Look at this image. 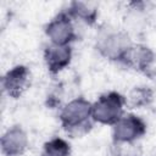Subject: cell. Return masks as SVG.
Returning <instances> with one entry per match:
<instances>
[{"mask_svg":"<svg viewBox=\"0 0 156 156\" xmlns=\"http://www.w3.org/2000/svg\"><path fill=\"white\" fill-rule=\"evenodd\" d=\"M155 62L156 54L149 45L144 43H133L119 63L129 69L152 77Z\"/></svg>","mask_w":156,"mask_h":156,"instance_id":"obj_5","label":"cell"},{"mask_svg":"<svg viewBox=\"0 0 156 156\" xmlns=\"http://www.w3.org/2000/svg\"><path fill=\"white\" fill-rule=\"evenodd\" d=\"M30 69L26 65H16L2 76L1 87L9 98L20 99L30 87Z\"/></svg>","mask_w":156,"mask_h":156,"instance_id":"obj_7","label":"cell"},{"mask_svg":"<svg viewBox=\"0 0 156 156\" xmlns=\"http://www.w3.org/2000/svg\"><path fill=\"white\" fill-rule=\"evenodd\" d=\"M45 35L51 44L55 45H72L77 40V30L73 18L66 10L60 11L44 28Z\"/></svg>","mask_w":156,"mask_h":156,"instance_id":"obj_4","label":"cell"},{"mask_svg":"<svg viewBox=\"0 0 156 156\" xmlns=\"http://www.w3.org/2000/svg\"><path fill=\"white\" fill-rule=\"evenodd\" d=\"M110 156H141L138 141H113L110 146Z\"/></svg>","mask_w":156,"mask_h":156,"instance_id":"obj_13","label":"cell"},{"mask_svg":"<svg viewBox=\"0 0 156 156\" xmlns=\"http://www.w3.org/2000/svg\"><path fill=\"white\" fill-rule=\"evenodd\" d=\"M147 132V124L143 117L126 112L116 124L112 126L113 141H138Z\"/></svg>","mask_w":156,"mask_h":156,"instance_id":"obj_6","label":"cell"},{"mask_svg":"<svg viewBox=\"0 0 156 156\" xmlns=\"http://www.w3.org/2000/svg\"><path fill=\"white\" fill-rule=\"evenodd\" d=\"M1 154L4 156H23L29 147V138L21 124L9 127L0 139Z\"/></svg>","mask_w":156,"mask_h":156,"instance_id":"obj_8","label":"cell"},{"mask_svg":"<svg viewBox=\"0 0 156 156\" xmlns=\"http://www.w3.org/2000/svg\"><path fill=\"white\" fill-rule=\"evenodd\" d=\"M133 43L132 37L124 29L104 26L98 30L95 38V50L101 57L111 62L119 63Z\"/></svg>","mask_w":156,"mask_h":156,"instance_id":"obj_2","label":"cell"},{"mask_svg":"<svg viewBox=\"0 0 156 156\" xmlns=\"http://www.w3.org/2000/svg\"><path fill=\"white\" fill-rule=\"evenodd\" d=\"M155 100V90L149 85H135L126 95L127 106L130 108L149 107Z\"/></svg>","mask_w":156,"mask_h":156,"instance_id":"obj_11","label":"cell"},{"mask_svg":"<svg viewBox=\"0 0 156 156\" xmlns=\"http://www.w3.org/2000/svg\"><path fill=\"white\" fill-rule=\"evenodd\" d=\"M71 144L63 138L54 136L44 143L40 156H71Z\"/></svg>","mask_w":156,"mask_h":156,"instance_id":"obj_12","label":"cell"},{"mask_svg":"<svg viewBox=\"0 0 156 156\" xmlns=\"http://www.w3.org/2000/svg\"><path fill=\"white\" fill-rule=\"evenodd\" d=\"M93 102L84 96H77L60 107L58 121L62 129L71 138H82L94 127L91 117Z\"/></svg>","mask_w":156,"mask_h":156,"instance_id":"obj_1","label":"cell"},{"mask_svg":"<svg viewBox=\"0 0 156 156\" xmlns=\"http://www.w3.org/2000/svg\"><path fill=\"white\" fill-rule=\"evenodd\" d=\"M43 57L49 74L55 77L71 65L73 57L72 45H55L50 43L45 46Z\"/></svg>","mask_w":156,"mask_h":156,"instance_id":"obj_9","label":"cell"},{"mask_svg":"<svg viewBox=\"0 0 156 156\" xmlns=\"http://www.w3.org/2000/svg\"><path fill=\"white\" fill-rule=\"evenodd\" d=\"M66 11L74 22L78 21L87 26H94L99 17V5L93 1H71Z\"/></svg>","mask_w":156,"mask_h":156,"instance_id":"obj_10","label":"cell"},{"mask_svg":"<svg viewBox=\"0 0 156 156\" xmlns=\"http://www.w3.org/2000/svg\"><path fill=\"white\" fill-rule=\"evenodd\" d=\"M126 96L118 91H107L101 94L94 102L91 117L95 123L113 126L126 113Z\"/></svg>","mask_w":156,"mask_h":156,"instance_id":"obj_3","label":"cell"}]
</instances>
